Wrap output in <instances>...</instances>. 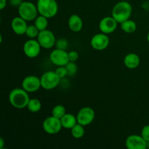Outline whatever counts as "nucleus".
Listing matches in <instances>:
<instances>
[{
	"mask_svg": "<svg viewBox=\"0 0 149 149\" xmlns=\"http://www.w3.org/2000/svg\"><path fill=\"white\" fill-rule=\"evenodd\" d=\"M49 59H50L51 62L57 66L65 65L69 62L68 52H67L65 49L56 48L50 52Z\"/></svg>",
	"mask_w": 149,
	"mask_h": 149,
	"instance_id": "nucleus-8",
	"label": "nucleus"
},
{
	"mask_svg": "<svg viewBox=\"0 0 149 149\" xmlns=\"http://www.w3.org/2000/svg\"><path fill=\"white\" fill-rule=\"evenodd\" d=\"M4 146V141L2 138H0V148L2 149Z\"/></svg>",
	"mask_w": 149,
	"mask_h": 149,
	"instance_id": "nucleus-32",
	"label": "nucleus"
},
{
	"mask_svg": "<svg viewBox=\"0 0 149 149\" xmlns=\"http://www.w3.org/2000/svg\"><path fill=\"white\" fill-rule=\"evenodd\" d=\"M71 135H72L74 138H76V139H80V138H83L84 135V133H85L84 126L79 123H77V125H74V126L71 129Z\"/></svg>",
	"mask_w": 149,
	"mask_h": 149,
	"instance_id": "nucleus-20",
	"label": "nucleus"
},
{
	"mask_svg": "<svg viewBox=\"0 0 149 149\" xmlns=\"http://www.w3.org/2000/svg\"><path fill=\"white\" fill-rule=\"evenodd\" d=\"M118 22L111 16H107L102 19L99 23V29L106 34H110L114 32L117 28Z\"/></svg>",
	"mask_w": 149,
	"mask_h": 149,
	"instance_id": "nucleus-14",
	"label": "nucleus"
},
{
	"mask_svg": "<svg viewBox=\"0 0 149 149\" xmlns=\"http://www.w3.org/2000/svg\"><path fill=\"white\" fill-rule=\"evenodd\" d=\"M41 48L42 47L37 40L30 39L23 45V52L28 58H34L39 56L41 52Z\"/></svg>",
	"mask_w": 149,
	"mask_h": 149,
	"instance_id": "nucleus-10",
	"label": "nucleus"
},
{
	"mask_svg": "<svg viewBox=\"0 0 149 149\" xmlns=\"http://www.w3.org/2000/svg\"><path fill=\"white\" fill-rule=\"evenodd\" d=\"M11 27L13 32L17 35L26 34L28 25L26 20H24L20 16L15 17L12 20Z\"/></svg>",
	"mask_w": 149,
	"mask_h": 149,
	"instance_id": "nucleus-15",
	"label": "nucleus"
},
{
	"mask_svg": "<svg viewBox=\"0 0 149 149\" xmlns=\"http://www.w3.org/2000/svg\"><path fill=\"white\" fill-rule=\"evenodd\" d=\"M132 5L128 1H122L116 3L112 10V17L118 22V23H123L128 20L132 15Z\"/></svg>",
	"mask_w": 149,
	"mask_h": 149,
	"instance_id": "nucleus-2",
	"label": "nucleus"
},
{
	"mask_svg": "<svg viewBox=\"0 0 149 149\" xmlns=\"http://www.w3.org/2000/svg\"><path fill=\"white\" fill-rule=\"evenodd\" d=\"M110 43L108 34L103 33H100L93 36L90 41V45L93 49L96 50H103L109 47Z\"/></svg>",
	"mask_w": 149,
	"mask_h": 149,
	"instance_id": "nucleus-12",
	"label": "nucleus"
},
{
	"mask_svg": "<svg viewBox=\"0 0 149 149\" xmlns=\"http://www.w3.org/2000/svg\"><path fill=\"white\" fill-rule=\"evenodd\" d=\"M55 46H56V48H58V49H65V50L68 46V42L65 39L61 38V39H59L58 40L56 41Z\"/></svg>",
	"mask_w": 149,
	"mask_h": 149,
	"instance_id": "nucleus-26",
	"label": "nucleus"
},
{
	"mask_svg": "<svg viewBox=\"0 0 149 149\" xmlns=\"http://www.w3.org/2000/svg\"><path fill=\"white\" fill-rule=\"evenodd\" d=\"M141 135L147 143H149V125H146L143 127Z\"/></svg>",
	"mask_w": 149,
	"mask_h": 149,
	"instance_id": "nucleus-28",
	"label": "nucleus"
},
{
	"mask_svg": "<svg viewBox=\"0 0 149 149\" xmlns=\"http://www.w3.org/2000/svg\"><path fill=\"white\" fill-rule=\"evenodd\" d=\"M7 6V0H0V9L4 10V7Z\"/></svg>",
	"mask_w": 149,
	"mask_h": 149,
	"instance_id": "nucleus-31",
	"label": "nucleus"
},
{
	"mask_svg": "<svg viewBox=\"0 0 149 149\" xmlns=\"http://www.w3.org/2000/svg\"><path fill=\"white\" fill-rule=\"evenodd\" d=\"M67 70V75L69 77H73L75 75L77 72V65L74 62L69 61L66 65H65Z\"/></svg>",
	"mask_w": 149,
	"mask_h": 149,
	"instance_id": "nucleus-25",
	"label": "nucleus"
},
{
	"mask_svg": "<svg viewBox=\"0 0 149 149\" xmlns=\"http://www.w3.org/2000/svg\"><path fill=\"white\" fill-rule=\"evenodd\" d=\"M125 145L128 149H146L148 148V143L141 135H131L127 138Z\"/></svg>",
	"mask_w": 149,
	"mask_h": 149,
	"instance_id": "nucleus-13",
	"label": "nucleus"
},
{
	"mask_svg": "<svg viewBox=\"0 0 149 149\" xmlns=\"http://www.w3.org/2000/svg\"><path fill=\"white\" fill-rule=\"evenodd\" d=\"M94 110L90 107H84L79 111L77 115V122L83 126L90 125L95 119Z\"/></svg>",
	"mask_w": 149,
	"mask_h": 149,
	"instance_id": "nucleus-9",
	"label": "nucleus"
},
{
	"mask_svg": "<svg viewBox=\"0 0 149 149\" xmlns=\"http://www.w3.org/2000/svg\"><path fill=\"white\" fill-rule=\"evenodd\" d=\"M66 113L65 112V109L62 105H57L52 109V116L61 119L64 115Z\"/></svg>",
	"mask_w": 149,
	"mask_h": 149,
	"instance_id": "nucleus-23",
	"label": "nucleus"
},
{
	"mask_svg": "<svg viewBox=\"0 0 149 149\" xmlns=\"http://www.w3.org/2000/svg\"><path fill=\"white\" fill-rule=\"evenodd\" d=\"M61 121L63 128H65V129H71L74 125L78 123L77 116H74V114H71V113H65L61 118Z\"/></svg>",
	"mask_w": 149,
	"mask_h": 149,
	"instance_id": "nucleus-18",
	"label": "nucleus"
},
{
	"mask_svg": "<svg viewBox=\"0 0 149 149\" xmlns=\"http://www.w3.org/2000/svg\"><path fill=\"white\" fill-rule=\"evenodd\" d=\"M140 62L141 60L139 56L135 53L127 54L124 59L125 66L130 69H135L138 68V65H140Z\"/></svg>",
	"mask_w": 149,
	"mask_h": 149,
	"instance_id": "nucleus-17",
	"label": "nucleus"
},
{
	"mask_svg": "<svg viewBox=\"0 0 149 149\" xmlns=\"http://www.w3.org/2000/svg\"><path fill=\"white\" fill-rule=\"evenodd\" d=\"M42 127H43L44 131L49 135L58 134L63 128L61 119L53 116L46 118L44 120Z\"/></svg>",
	"mask_w": 149,
	"mask_h": 149,
	"instance_id": "nucleus-6",
	"label": "nucleus"
},
{
	"mask_svg": "<svg viewBox=\"0 0 149 149\" xmlns=\"http://www.w3.org/2000/svg\"><path fill=\"white\" fill-rule=\"evenodd\" d=\"M55 71L61 79H63L64 77L68 76L67 75V70L65 65H63V66H58V68H56V70H55Z\"/></svg>",
	"mask_w": 149,
	"mask_h": 149,
	"instance_id": "nucleus-27",
	"label": "nucleus"
},
{
	"mask_svg": "<svg viewBox=\"0 0 149 149\" xmlns=\"http://www.w3.org/2000/svg\"><path fill=\"white\" fill-rule=\"evenodd\" d=\"M10 1V4L13 7H19L23 2V0H9Z\"/></svg>",
	"mask_w": 149,
	"mask_h": 149,
	"instance_id": "nucleus-30",
	"label": "nucleus"
},
{
	"mask_svg": "<svg viewBox=\"0 0 149 149\" xmlns=\"http://www.w3.org/2000/svg\"><path fill=\"white\" fill-rule=\"evenodd\" d=\"M27 109L32 113H37L42 109V103L39 99L31 98L29 100L27 105Z\"/></svg>",
	"mask_w": 149,
	"mask_h": 149,
	"instance_id": "nucleus-21",
	"label": "nucleus"
},
{
	"mask_svg": "<svg viewBox=\"0 0 149 149\" xmlns=\"http://www.w3.org/2000/svg\"><path fill=\"white\" fill-rule=\"evenodd\" d=\"M68 28L73 32H79L82 29L83 21L78 15H71L68 21Z\"/></svg>",
	"mask_w": 149,
	"mask_h": 149,
	"instance_id": "nucleus-16",
	"label": "nucleus"
},
{
	"mask_svg": "<svg viewBox=\"0 0 149 149\" xmlns=\"http://www.w3.org/2000/svg\"><path fill=\"white\" fill-rule=\"evenodd\" d=\"M41 87V79L36 76H28L25 77L22 81V88L24 89L29 93L38 91Z\"/></svg>",
	"mask_w": 149,
	"mask_h": 149,
	"instance_id": "nucleus-11",
	"label": "nucleus"
},
{
	"mask_svg": "<svg viewBox=\"0 0 149 149\" xmlns=\"http://www.w3.org/2000/svg\"><path fill=\"white\" fill-rule=\"evenodd\" d=\"M39 32L40 31L35 25H29L26 29V35L30 39H34L35 37H37Z\"/></svg>",
	"mask_w": 149,
	"mask_h": 149,
	"instance_id": "nucleus-24",
	"label": "nucleus"
},
{
	"mask_svg": "<svg viewBox=\"0 0 149 149\" xmlns=\"http://www.w3.org/2000/svg\"><path fill=\"white\" fill-rule=\"evenodd\" d=\"M68 58H69V61L76 62L79 58V53L75 50L70 51L68 52Z\"/></svg>",
	"mask_w": 149,
	"mask_h": 149,
	"instance_id": "nucleus-29",
	"label": "nucleus"
},
{
	"mask_svg": "<svg viewBox=\"0 0 149 149\" xmlns=\"http://www.w3.org/2000/svg\"><path fill=\"white\" fill-rule=\"evenodd\" d=\"M147 41H148V42L149 43V32H148V35H147Z\"/></svg>",
	"mask_w": 149,
	"mask_h": 149,
	"instance_id": "nucleus-33",
	"label": "nucleus"
},
{
	"mask_svg": "<svg viewBox=\"0 0 149 149\" xmlns=\"http://www.w3.org/2000/svg\"><path fill=\"white\" fill-rule=\"evenodd\" d=\"M121 29L124 32L127 33H132L135 31L137 29V25L135 21L128 19L123 23H121Z\"/></svg>",
	"mask_w": 149,
	"mask_h": 149,
	"instance_id": "nucleus-19",
	"label": "nucleus"
},
{
	"mask_svg": "<svg viewBox=\"0 0 149 149\" xmlns=\"http://www.w3.org/2000/svg\"><path fill=\"white\" fill-rule=\"evenodd\" d=\"M37 41L40 44L41 47L45 49H51L56 43V39L54 33L47 29L39 32L37 36Z\"/></svg>",
	"mask_w": 149,
	"mask_h": 149,
	"instance_id": "nucleus-7",
	"label": "nucleus"
},
{
	"mask_svg": "<svg viewBox=\"0 0 149 149\" xmlns=\"http://www.w3.org/2000/svg\"><path fill=\"white\" fill-rule=\"evenodd\" d=\"M29 100V93L23 88L13 89L9 95L10 104L16 109H21L27 107Z\"/></svg>",
	"mask_w": 149,
	"mask_h": 149,
	"instance_id": "nucleus-1",
	"label": "nucleus"
},
{
	"mask_svg": "<svg viewBox=\"0 0 149 149\" xmlns=\"http://www.w3.org/2000/svg\"><path fill=\"white\" fill-rule=\"evenodd\" d=\"M40 79L42 88L47 90H50L59 85L61 79L58 77L55 71H48L42 74Z\"/></svg>",
	"mask_w": 149,
	"mask_h": 149,
	"instance_id": "nucleus-5",
	"label": "nucleus"
},
{
	"mask_svg": "<svg viewBox=\"0 0 149 149\" xmlns=\"http://www.w3.org/2000/svg\"><path fill=\"white\" fill-rule=\"evenodd\" d=\"M34 20V25L36 26V28L39 29V31L47 29V27L48 26L47 17L40 15L37 16Z\"/></svg>",
	"mask_w": 149,
	"mask_h": 149,
	"instance_id": "nucleus-22",
	"label": "nucleus"
},
{
	"mask_svg": "<svg viewBox=\"0 0 149 149\" xmlns=\"http://www.w3.org/2000/svg\"><path fill=\"white\" fill-rule=\"evenodd\" d=\"M38 9L33 2L23 1L18 7L19 16L23 17L26 21L34 20L38 16Z\"/></svg>",
	"mask_w": 149,
	"mask_h": 149,
	"instance_id": "nucleus-4",
	"label": "nucleus"
},
{
	"mask_svg": "<svg viewBox=\"0 0 149 149\" xmlns=\"http://www.w3.org/2000/svg\"><path fill=\"white\" fill-rule=\"evenodd\" d=\"M36 7L39 14L48 19L55 17L58 12V4L56 0H38Z\"/></svg>",
	"mask_w": 149,
	"mask_h": 149,
	"instance_id": "nucleus-3",
	"label": "nucleus"
}]
</instances>
